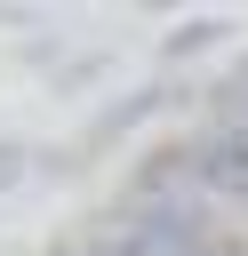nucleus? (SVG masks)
<instances>
[{
  "mask_svg": "<svg viewBox=\"0 0 248 256\" xmlns=\"http://www.w3.org/2000/svg\"><path fill=\"white\" fill-rule=\"evenodd\" d=\"M176 168H184L200 192H216L232 216H248V128H224V120L192 128V136L176 144Z\"/></svg>",
  "mask_w": 248,
  "mask_h": 256,
  "instance_id": "nucleus-1",
  "label": "nucleus"
},
{
  "mask_svg": "<svg viewBox=\"0 0 248 256\" xmlns=\"http://www.w3.org/2000/svg\"><path fill=\"white\" fill-rule=\"evenodd\" d=\"M208 112H216L224 128H248V56H240V64H232V72L216 80V96H208Z\"/></svg>",
  "mask_w": 248,
  "mask_h": 256,
  "instance_id": "nucleus-2",
  "label": "nucleus"
},
{
  "mask_svg": "<svg viewBox=\"0 0 248 256\" xmlns=\"http://www.w3.org/2000/svg\"><path fill=\"white\" fill-rule=\"evenodd\" d=\"M16 168H24V152H16V144H0V184H16Z\"/></svg>",
  "mask_w": 248,
  "mask_h": 256,
  "instance_id": "nucleus-3",
  "label": "nucleus"
}]
</instances>
